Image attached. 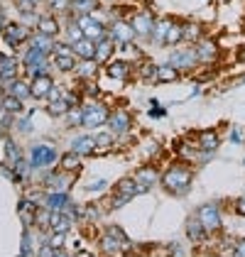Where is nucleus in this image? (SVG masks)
<instances>
[{
	"label": "nucleus",
	"instance_id": "obj_1",
	"mask_svg": "<svg viewBox=\"0 0 245 257\" xmlns=\"http://www.w3.org/2000/svg\"><path fill=\"white\" fill-rule=\"evenodd\" d=\"M191 184H194V169L186 167L184 162L169 164L162 172V179H160V186L169 196H186L191 191Z\"/></svg>",
	"mask_w": 245,
	"mask_h": 257
},
{
	"label": "nucleus",
	"instance_id": "obj_2",
	"mask_svg": "<svg viewBox=\"0 0 245 257\" xmlns=\"http://www.w3.org/2000/svg\"><path fill=\"white\" fill-rule=\"evenodd\" d=\"M108 37L115 42L118 49H128V47H133V42L138 40L135 27L130 25V20H122V18H115L108 25Z\"/></svg>",
	"mask_w": 245,
	"mask_h": 257
},
{
	"label": "nucleus",
	"instance_id": "obj_3",
	"mask_svg": "<svg viewBox=\"0 0 245 257\" xmlns=\"http://www.w3.org/2000/svg\"><path fill=\"white\" fill-rule=\"evenodd\" d=\"M108 118H110V108L101 100H88L83 105V127L98 130L101 125H108Z\"/></svg>",
	"mask_w": 245,
	"mask_h": 257
},
{
	"label": "nucleus",
	"instance_id": "obj_4",
	"mask_svg": "<svg viewBox=\"0 0 245 257\" xmlns=\"http://www.w3.org/2000/svg\"><path fill=\"white\" fill-rule=\"evenodd\" d=\"M196 216H199V220L204 223V228L211 235L223 230V211H221L218 203H201L196 208Z\"/></svg>",
	"mask_w": 245,
	"mask_h": 257
},
{
	"label": "nucleus",
	"instance_id": "obj_5",
	"mask_svg": "<svg viewBox=\"0 0 245 257\" xmlns=\"http://www.w3.org/2000/svg\"><path fill=\"white\" fill-rule=\"evenodd\" d=\"M57 159H59L57 147H52V145H47V142L35 145V147L30 150V167H32V169H49Z\"/></svg>",
	"mask_w": 245,
	"mask_h": 257
},
{
	"label": "nucleus",
	"instance_id": "obj_6",
	"mask_svg": "<svg viewBox=\"0 0 245 257\" xmlns=\"http://www.w3.org/2000/svg\"><path fill=\"white\" fill-rule=\"evenodd\" d=\"M74 20L79 22V27L83 30V35H86L88 40L101 42V40L108 37V22L98 20L93 13H88V15H79V18H74Z\"/></svg>",
	"mask_w": 245,
	"mask_h": 257
},
{
	"label": "nucleus",
	"instance_id": "obj_7",
	"mask_svg": "<svg viewBox=\"0 0 245 257\" xmlns=\"http://www.w3.org/2000/svg\"><path fill=\"white\" fill-rule=\"evenodd\" d=\"M49 64H52V61H49V54H47V52H42L40 47L30 44V49L25 52V59H22V66L27 69V74H30V76L44 74Z\"/></svg>",
	"mask_w": 245,
	"mask_h": 257
},
{
	"label": "nucleus",
	"instance_id": "obj_8",
	"mask_svg": "<svg viewBox=\"0 0 245 257\" xmlns=\"http://www.w3.org/2000/svg\"><path fill=\"white\" fill-rule=\"evenodd\" d=\"M169 64H174L184 74V71H194L201 61H199L196 49H194V44H191V47H174L172 54H169Z\"/></svg>",
	"mask_w": 245,
	"mask_h": 257
},
{
	"label": "nucleus",
	"instance_id": "obj_9",
	"mask_svg": "<svg viewBox=\"0 0 245 257\" xmlns=\"http://www.w3.org/2000/svg\"><path fill=\"white\" fill-rule=\"evenodd\" d=\"M3 37H5V42H8L13 49H18L25 42L32 40V32H30V27H27L25 22H8V25L3 27Z\"/></svg>",
	"mask_w": 245,
	"mask_h": 257
},
{
	"label": "nucleus",
	"instance_id": "obj_10",
	"mask_svg": "<svg viewBox=\"0 0 245 257\" xmlns=\"http://www.w3.org/2000/svg\"><path fill=\"white\" fill-rule=\"evenodd\" d=\"M108 130L113 133V135H128L130 130H133V113L128 110V108H115V110H110V118H108Z\"/></svg>",
	"mask_w": 245,
	"mask_h": 257
},
{
	"label": "nucleus",
	"instance_id": "obj_11",
	"mask_svg": "<svg viewBox=\"0 0 245 257\" xmlns=\"http://www.w3.org/2000/svg\"><path fill=\"white\" fill-rule=\"evenodd\" d=\"M135 181H138V186H143L145 194L152 189V186H157L160 184V179H162V172H160V167L157 164H143V167H138L135 169Z\"/></svg>",
	"mask_w": 245,
	"mask_h": 257
},
{
	"label": "nucleus",
	"instance_id": "obj_12",
	"mask_svg": "<svg viewBox=\"0 0 245 257\" xmlns=\"http://www.w3.org/2000/svg\"><path fill=\"white\" fill-rule=\"evenodd\" d=\"M155 15L150 10H138L133 18H130V25L135 27V35L138 40H150L152 37V27H155Z\"/></svg>",
	"mask_w": 245,
	"mask_h": 257
},
{
	"label": "nucleus",
	"instance_id": "obj_13",
	"mask_svg": "<svg viewBox=\"0 0 245 257\" xmlns=\"http://www.w3.org/2000/svg\"><path fill=\"white\" fill-rule=\"evenodd\" d=\"M186 237H189V242H194V245H204V242H208V237H211V233L204 228V223L199 220V216L194 213V216L186 220Z\"/></svg>",
	"mask_w": 245,
	"mask_h": 257
},
{
	"label": "nucleus",
	"instance_id": "obj_14",
	"mask_svg": "<svg viewBox=\"0 0 245 257\" xmlns=\"http://www.w3.org/2000/svg\"><path fill=\"white\" fill-rule=\"evenodd\" d=\"M194 49H196V57H199L201 64H213V61L218 59V54H221V47H218L213 40H208V37L196 42Z\"/></svg>",
	"mask_w": 245,
	"mask_h": 257
},
{
	"label": "nucleus",
	"instance_id": "obj_15",
	"mask_svg": "<svg viewBox=\"0 0 245 257\" xmlns=\"http://www.w3.org/2000/svg\"><path fill=\"white\" fill-rule=\"evenodd\" d=\"M30 88H32V98L44 100L49 96V91L54 88V79H52L47 71H44V74H37V76L30 79Z\"/></svg>",
	"mask_w": 245,
	"mask_h": 257
},
{
	"label": "nucleus",
	"instance_id": "obj_16",
	"mask_svg": "<svg viewBox=\"0 0 245 257\" xmlns=\"http://www.w3.org/2000/svg\"><path fill=\"white\" fill-rule=\"evenodd\" d=\"M71 181H74V174L59 169V172H54V174H49V177L44 179V186H47L49 191H64V194H66V191L71 189Z\"/></svg>",
	"mask_w": 245,
	"mask_h": 257
},
{
	"label": "nucleus",
	"instance_id": "obj_17",
	"mask_svg": "<svg viewBox=\"0 0 245 257\" xmlns=\"http://www.w3.org/2000/svg\"><path fill=\"white\" fill-rule=\"evenodd\" d=\"M105 74L115 81H128L133 74V64L125 59H110L105 64Z\"/></svg>",
	"mask_w": 245,
	"mask_h": 257
},
{
	"label": "nucleus",
	"instance_id": "obj_18",
	"mask_svg": "<svg viewBox=\"0 0 245 257\" xmlns=\"http://www.w3.org/2000/svg\"><path fill=\"white\" fill-rule=\"evenodd\" d=\"M194 147L201 150V152H216V150L221 147V135H218L216 130H201Z\"/></svg>",
	"mask_w": 245,
	"mask_h": 257
},
{
	"label": "nucleus",
	"instance_id": "obj_19",
	"mask_svg": "<svg viewBox=\"0 0 245 257\" xmlns=\"http://www.w3.org/2000/svg\"><path fill=\"white\" fill-rule=\"evenodd\" d=\"M172 22H174V18H169V15L157 18V20H155V27H152V37H150V42L157 44V47H164V40H167V32H169Z\"/></svg>",
	"mask_w": 245,
	"mask_h": 257
},
{
	"label": "nucleus",
	"instance_id": "obj_20",
	"mask_svg": "<svg viewBox=\"0 0 245 257\" xmlns=\"http://www.w3.org/2000/svg\"><path fill=\"white\" fill-rule=\"evenodd\" d=\"M69 150H74V152L81 155V157H88V155H96L98 145H96V138H93V135H81V138L71 140V147H69Z\"/></svg>",
	"mask_w": 245,
	"mask_h": 257
},
{
	"label": "nucleus",
	"instance_id": "obj_21",
	"mask_svg": "<svg viewBox=\"0 0 245 257\" xmlns=\"http://www.w3.org/2000/svg\"><path fill=\"white\" fill-rule=\"evenodd\" d=\"M182 79V71L174 66V64H157V71H155V83H174V81Z\"/></svg>",
	"mask_w": 245,
	"mask_h": 257
},
{
	"label": "nucleus",
	"instance_id": "obj_22",
	"mask_svg": "<svg viewBox=\"0 0 245 257\" xmlns=\"http://www.w3.org/2000/svg\"><path fill=\"white\" fill-rule=\"evenodd\" d=\"M18 74H20V64H18V59H13V57H0V81H3V83L15 81Z\"/></svg>",
	"mask_w": 245,
	"mask_h": 257
},
{
	"label": "nucleus",
	"instance_id": "obj_23",
	"mask_svg": "<svg viewBox=\"0 0 245 257\" xmlns=\"http://www.w3.org/2000/svg\"><path fill=\"white\" fill-rule=\"evenodd\" d=\"M115 42L110 40V37H105V40L101 42H96V61L101 64V66H105L108 61L113 59V54H115Z\"/></svg>",
	"mask_w": 245,
	"mask_h": 257
},
{
	"label": "nucleus",
	"instance_id": "obj_24",
	"mask_svg": "<svg viewBox=\"0 0 245 257\" xmlns=\"http://www.w3.org/2000/svg\"><path fill=\"white\" fill-rule=\"evenodd\" d=\"M5 93H10V96H15V98H20V100L32 98V88H30V81L15 79V81H10V83H5Z\"/></svg>",
	"mask_w": 245,
	"mask_h": 257
},
{
	"label": "nucleus",
	"instance_id": "obj_25",
	"mask_svg": "<svg viewBox=\"0 0 245 257\" xmlns=\"http://www.w3.org/2000/svg\"><path fill=\"white\" fill-rule=\"evenodd\" d=\"M98 247H101L103 255H125V247H122L120 242L110 235L108 230H103L101 240H98Z\"/></svg>",
	"mask_w": 245,
	"mask_h": 257
},
{
	"label": "nucleus",
	"instance_id": "obj_26",
	"mask_svg": "<svg viewBox=\"0 0 245 257\" xmlns=\"http://www.w3.org/2000/svg\"><path fill=\"white\" fill-rule=\"evenodd\" d=\"M74 225V216H69L66 211H52V220H49V230H61L69 233Z\"/></svg>",
	"mask_w": 245,
	"mask_h": 257
},
{
	"label": "nucleus",
	"instance_id": "obj_27",
	"mask_svg": "<svg viewBox=\"0 0 245 257\" xmlns=\"http://www.w3.org/2000/svg\"><path fill=\"white\" fill-rule=\"evenodd\" d=\"M71 49L79 59H96V42L88 40V37H81L79 42H74Z\"/></svg>",
	"mask_w": 245,
	"mask_h": 257
},
{
	"label": "nucleus",
	"instance_id": "obj_28",
	"mask_svg": "<svg viewBox=\"0 0 245 257\" xmlns=\"http://www.w3.org/2000/svg\"><path fill=\"white\" fill-rule=\"evenodd\" d=\"M37 206H40V203H35V201H30V198H22V201H20L18 213H20L25 228H32V225H35V213H37Z\"/></svg>",
	"mask_w": 245,
	"mask_h": 257
},
{
	"label": "nucleus",
	"instance_id": "obj_29",
	"mask_svg": "<svg viewBox=\"0 0 245 257\" xmlns=\"http://www.w3.org/2000/svg\"><path fill=\"white\" fill-rule=\"evenodd\" d=\"M98 66H101V64L96 59H79V64H76L74 71H76V76L81 81H91L96 74H98Z\"/></svg>",
	"mask_w": 245,
	"mask_h": 257
},
{
	"label": "nucleus",
	"instance_id": "obj_30",
	"mask_svg": "<svg viewBox=\"0 0 245 257\" xmlns=\"http://www.w3.org/2000/svg\"><path fill=\"white\" fill-rule=\"evenodd\" d=\"M113 194H118V196H125V198H133L140 196V191H138V181H135V177H125L120 179L118 184H115V191Z\"/></svg>",
	"mask_w": 245,
	"mask_h": 257
},
{
	"label": "nucleus",
	"instance_id": "obj_31",
	"mask_svg": "<svg viewBox=\"0 0 245 257\" xmlns=\"http://www.w3.org/2000/svg\"><path fill=\"white\" fill-rule=\"evenodd\" d=\"M61 30L59 20L54 18V13L52 15H42L40 20H37V32H42V35H49V37H57Z\"/></svg>",
	"mask_w": 245,
	"mask_h": 257
},
{
	"label": "nucleus",
	"instance_id": "obj_32",
	"mask_svg": "<svg viewBox=\"0 0 245 257\" xmlns=\"http://www.w3.org/2000/svg\"><path fill=\"white\" fill-rule=\"evenodd\" d=\"M69 196L64 194V191H49L47 196H44V206L47 208H52V211H66L69 208Z\"/></svg>",
	"mask_w": 245,
	"mask_h": 257
},
{
	"label": "nucleus",
	"instance_id": "obj_33",
	"mask_svg": "<svg viewBox=\"0 0 245 257\" xmlns=\"http://www.w3.org/2000/svg\"><path fill=\"white\" fill-rule=\"evenodd\" d=\"M59 169L71 172V174H79V172H81V155H76L74 150H69L66 155L59 157Z\"/></svg>",
	"mask_w": 245,
	"mask_h": 257
},
{
	"label": "nucleus",
	"instance_id": "obj_34",
	"mask_svg": "<svg viewBox=\"0 0 245 257\" xmlns=\"http://www.w3.org/2000/svg\"><path fill=\"white\" fill-rule=\"evenodd\" d=\"M98 10V0H71V18H79V15H88Z\"/></svg>",
	"mask_w": 245,
	"mask_h": 257
},
{
	"label": "nucleus",
	"instance_id": "obj_35",
	"mask_svg": "<svg viewBox=\"0 0 245 257\" xmlns=\"http://www.w3.org/2000/svg\"><path fill=\"white\" fill-rule=\"evenodd\" d=\"M184 42V22L174 20L169 32H167V40H164V47H179Z\"/></svg>",
	"mask_w": 245,
	"mask_h": 257
},
{
	"label": "nucleus",
	"instance_id": "obj_36",
	"mask_svg": "<svg viewBox=\"0 0 245 257\" xmlns=\"http://www.w3.org/2000/svg\"><path fill=\"white\" fill-rule=\"evenodd\" d=\"M199 40H204V27L199 22H184V42L196 44Z\"/></svg>",
	"mask_w": 245,
	"mask_h": 257
},
{
	"label": "nucleus",
	"instance_id": "obj_37",
	"mask_svg": "<svg viewBox=\"0 0 245 257\" xmlns=\"http://www.w3.org/2000/svg\"><path fill=\"white\" fill-rule=\"evenodd\" d=\"M64 118H66V127H83V105H71Z\"/></svg>",
	"mask_w": 245,
	"mask_h": 257
},
{
	"label": "nucleus",
	"instance_id": "obj_38",
	"mask_svg": "<svg viewBox=\"0 0 245 257\" xmlns=\"http://www.w3.org/2000/svg\"><path fill=\"white\" fill-rule=\"evenodd\" d=\"M30 44H35V47H40L42 52H47V54H52L54 52V37H49V35H42V32H35L32 35V40H30Z\"/></svg>",
	"mask_w": 245,
	"mask_h": 257
},
{
	"label": "nucleus",
	"instance_id": "obj_39",
	"mask_svg": "<svg viewBox=\"0 0 245 257\" xmlns=\"http://www.w3.org/2000/svg\"><path fill=\"white\" fill-rule=\"evenodd\" d=\"M69 108H71V105H69V100H66V98H57V100H49L47 113H49L52 118H64Z\"/></svg>",
	"mask_w": 245,
	"mask_h": 257
},
{
	"label": "nucleus",
	"instance_id": "obj_40",
	"mask_svg": "<svg viewBox=\"0 0 245 257\" xmlns=\"http://www.w3.org/2000/svg\"><path fill=\"white\" fill-rule=\"evenodd\" d=\"M25 100L20 98H15V96H10V93H5V98H3V110L5 113H10V115H18V113H22V105Z\"/></svg>",
	"mask_w": 245,
	"mask_h": 257
},
{
	"label": "nucleus",
	"instance_id": "obj_41",
	"mask_svg": "<svg viewBox=\"0 0 245 257\" xmlns=\"http://www.w3.org/2000/svg\"><path fill=\"white\" fill-rule=\"evenodd\" d=\"M105 230H108V233H110V235L115 237L122 247H125V252H130V250H133V240L125 235V230H122V228H118V225H105Z\"/></svg>",
	"mask_w": 245,
	"mask_h": 257
},
{
	"label": "nucleus",
	"instance_id": "obj_42",
	"mask_svg": "<svg viewBox=\"0 0 245 257\" xmlns=\"http://www.w3.org/2000/svg\"><path fill=\"white\" fill-rule=\"evenodd\" d=\"M81 37H86V35H83V30L79 27V22L71 18V22L66 25V44H74V42H79Z\"/></svg>",
	"mask_w": 245,
	"mask_h": 257
},
{
	"label": "nucleus",
	"instance_id": "obj_43",
	"mask_svg": "<svg viewBox=\"0 0 245 257\" xmlns=\"http://www.w3.org/2000/svg\"><path fill=\"white\" fill-rule=\"evenodd\" d=\"M93 138H96L98 150H110V147H113V140H115V135L108 130V133H98V135H93Z\"/></svg>",
	"mask_w": 245,
	"mask_h": 257
},
{
	"label": "nucleus",
	"instance_id": "obj_44",
	"mask_svg": "<svg viewBox=\"0 0 245 257\" xmlns=\"http://www.w3.org/2000/svg\"><path fill=\"white\" fill-rule=\"evenodd\" d=\"M49 10L57 15V13H69L71 10V0H47Z\"/></svg>",
	"mask_w": 245,
	"mask_h": 257
},
{
	"label": "nucleus",
	"instance_id": "obj_45",
	"mask_svg": "<svg viewBox=\"0 0 245 257\" xmlns=\"http://www.w3.org/2000/svg\"><path fill=\"white\" fill-rule=\"evenodd\" d=\"M5 152H8V159H10V167H13L15 162H20L22 159V152L18 150V145H15V142H10V140L5 142Z\"/></svg>",
	"mask_w": 245,
	"mask_h": 257
},
{
	"label": "nucleus",
	"instance_id": "obj_46",
	"mask_svg": "<svg viewBox=\"0 0 245 257\" xmlns=\"http://www.w3.org/2000/svg\"><path fill=\"white\" fill-rule=\"evenodd\" d=\"M155 71H157V64H152V61H145V64H140V79L152 81V79H155Z\"/></svg>",
	"mask_w": 245,
	"mask_h": 257
},
{
	"label": "nucleus",
	"instance_id": "obj_47",
	"mask_svg": "<svg viewBox=\"0 0 245 257\" xmlns=\"http://www.w3.org/2000/svg\"><path fill=\"white\" fill-rule=\"evenodd\" d=\"M18 3V10L20 13H35V8L40 5L42 0H15Z\"/></svg>",
	"mask_w": 245,
	"mask_h": 257
},
{
	"label": "nucleus",
	"instance_id": "obj_48",
	"mask_svg": "<svg viewBox=\"0 0 245 257\" xmlns=\"http://www.w3.org/2000/svg\"><path fill=\"white\" fill-rule=\"evenodd\" d=\"M233 211H235V216L245 218V196H240V198H235V201H233Z\"/></svg>",
	"mask_w": 245,
	"mask_h": 257
},
{
	"label": "nucleus",
	"instance_id": "obj_49",
	"mask_svg": "<svg viewBox=\"0 0 245 257\" xmlns=\"http://www.w3.org/2000/svg\"><path fill=\"white\" fill-rule=\"evenodd\" d=\"M105 184H108L105 179H93V181L88 184V191H103V189H105Z\"/></svg>",
	"mask_w": 245,
	"mask_h": 257
},
{
	"label": "nucleus",
	"instance_id": "obj_50",
	"mask_svg": "<svg viewBox=\"0 0 245 257\" xmlns=\"http://www.w3.org/2000/svg\"><path fill=\"white\" fill-rule=\"evenodd\" d=\"M233 255L245 257V237H240V240H235V245H233Z\"/></svg>",
	"mask_w": 245,
	"mask_h": 257
},
{
	"label": "nucleus",
	"instance_id": "obj_51",
	"mask_svg": "<svg viewBox=\"0 0 245 257\" xmlns=\"http://www.w3.org/2000/svg\"><path fill=\"white\" fill-rule=\"evenodd\" d=\"M230 140H233V142H240V140H243V130H240V127L233 130V133H230Z\"/></svg>",
	"mask_w": 245,
	"mask_h": 257
},
{
	"label": "nucleus",
	"instance_id": "obj_52",
	"mask_svg": "<svg viewBox=\"0 0 245 257\" xmlns=\"http://www.w3.org/2000/svg\"><path fill=\"white\" fill-rule=\"evenodd\" d=\"M150 113H152V115H155V118H157V115H164V110H162V108H152V110H150Z\"/></svg>",
	"mask_w": 245,
	"mask_h": 257
},
{
	"label": "nucleus",
	"instance_id": "obj_53",
	"mask_svg": "<svg viewBox=\"0 0 245 257\" xmlns=\"http://www.w3.org/2000/svg\"><path fill=\"white\" fill-rule=\"evenodd\" d=\"M240 59H243V61H245V49H243V54H240Z\"/></svg>",
	"mask_w": 245,
	"mask_h": 257
},
{
	"label": "nucleus",
	"instance_id": "obj_54",
	"mask_svg": "<svg viewBox=\"0 0 245 257\" xmlns=\"http://www.w3.org/2000/svg\"><path fill=\"white\" fill-rule=\"evenodd\" d=\"M98 3H113V0H98Z\"/></svg>",
	"mask_w": 245,
	"mask_h": 257
}]
</instances>
